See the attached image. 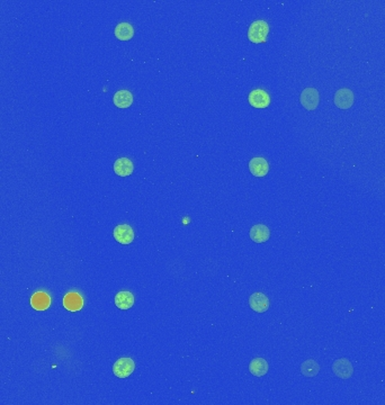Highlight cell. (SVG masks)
Masks as SVG:
<instances>
[{
    "label": "cell",
    "instance_id": "6da1fadb",
    "mask_svg": "<svg viewBox=\"0 0 385 405\" xmlns=\"http://www.w3.org/2000/svg\"><path fill=\"white\" fill-rule=\"evenodd\" d=\"M269 33V26L265 20L253 22L248 30V38L252 43H263L267 40Z\"/></svg>",
    "mask_w": 385,
    "mask_h": 405
},
{
    "label": "cell",
    "instance_id": "7a4b0ae2",
    "mask_svg": "<svg viewBox=\"0 0 385 405\" xmlns=\"http://www.w3.org/2000/svg\"><path fill=\"white\" fill-rule=\"evenodd\" d=\"M135 369V362L132 358H119L117 361L113 365L114 375L118 378H127L132 375Z\"/></svg>",
    "mask_w": 385,
    "mask_h": 405
},
{
    "label": "cell",
    "instance_id": "3957f363",
    "mask_svg": "<svg viewBox=\"0 0 385 405\" xmlns=\"http://www.w3.org/2000/svg\"><path fill=\"white\" fill-rule=\"evenodd\" d=\"M300 100L302 106L308 111H314L319 105L320 97L319 91L315 88H305V89L301 92Z\"/></svg>",
    "mask_w": 385,
    "mask_h": 405
},
{
    "label": "cell",
    "instance_id": "277c9868",
    "mask_svg": "<svg viewBox=\"0 0 385 405\" xmlns=\"http://www.w3.org/2000/svg\"><path fill=\"white\" fill-rule=\"evenodd\" d=\"M114 239L121 245H130L134 240V231L129 224H119L114 228Z\"/></svg>",
    "mask_w": 385,
    "mask_h": 405
},
{
    "label": "cell",
    "instance_id": "5b68a950",
    "mask_svg": "<svg viewBox=\"0 0 385 405\" xmlns=\"http://www.w3.org/2000/svg\"><path fill=\"white\" fill-rule=\"evenodd\" d=\"M332 370H334L335 375L341 378V380H348V378H350L352 376L354 367L349 360L345 359V358H341V359H338L334 362V365H332Z\"/></svg>",
    "mask_w": 385,
    "mask_h": 405
},
{
    "label": "cell",
    "instance_id": "8992f818",
    "mask_svg": "<svg viewBox=\"0 0 385 405\" xmlns=\"http://www.w3.org/2000/svg\"><path fill=\"white\" fill-rule=\"evenodd\" d=\"M335 105L340 110H348L354 104V92L348 88H342L335 93Z\"/></svg>",
    "mask_w": 385,
    "mask_h": 405
},
{
    "label": "cell",
    "instance_id": "52a82bcc",
    "mask_svg": "<svg viewBox=\"0 0 385 405\" xmlns=\"http://www.w3.org/2000/svg\"><path fill=\"white\" fill-rule=\"evenodd\" d=\"M249 104L254 108H266L270 104V97L267 91L263 89H254L248 97Z\"/></svg>",
    "mask_w": 385,
    "mask_h": 405
},
{
    "label": "cell",
    "instance_id": "ba28073f",
    "mask_svg": "<svg viewBox=\"0 0 385 405\" xmlns=\"http://www.w3.org/2000/svg\"><path fill=\"white\" fill-rule=\"evenodd\" d=\"M249 305L257 313H264L269 309V299L263 293H253L249 298Z\"/></svg>",
    "mask_w": 385,
    "mask_h": 405
},
{
    "label": "cell",
    "instance_id": "9c48e42d",
    "mask_svg": "<svg viewBox=\"0 0 385 405\" xmlns=\"http://www.w3.org/2000/svg\"><path fill=\"white\" fill-rule=\"evenodd\" d=\"M249 170L254 177H265L269 171V164L265 158H252L249 162Z\"/></svg>",
    "mask_w": 385,
    "mask_h": 405
},
{
    "label": "cell",
    "instance_id": "30bf717a",
    "mask_svg": "<svg viewBox=\"0 0 385 405\" xmlns=\"http://www.w3.org/2000/svg\"><path fill=\"white\" fill-rule=\"evenodd\" d=\"M133 170L134 164L127 158H119L114 163V171H115L117 176H121V177H127V176L132 175Z\"/></svg>",
    "mask_w": 385,
    "mask_h": 405
},
{
    "label": "cell",
    "instance_id": "8fae6325",
    "mask_svg": "<svg viewBox=\"0 0 385 405\" xmlns=\"http://www.w3.org/2000/svg\"><path fill=\"white\" fill-rule=\"evenodd\" d=\"M115 305L119 310H130L134 305V295L129 290H122L115 296Z\"/></svg>",
    "mask_w": 385,
    "mask_h": 405
},
{
    "label": "cell",
    "instance_id": "7c38bea8",
    "mask_svg": "<svg viewBox=\"0 0 385 405\" xmlns=\"http://www.w3.org/2000/svg\"><path fill=\"white\" fill-rule=\"evenodd\" d=\"M270 237L269 228L264 224H256L251 227L250 238L253 242L264 243L266 242Z\"/></svg>",
    "mask_w": 385,
    "mask_h": 405
},
{
    "label": "cell",
    "instance_id": "4fadbf2b",
    "mask_svg": "<svg viewBox=\"0 0 385 405\" xmlns=\"http://www.w3.org/2000/svg\"><path fill=\"white\" fill-rule=\"evenodd\" d=\"M82 305H84V300L78 293H69L65 296L63 306L68 311L76 312L82 308Z\"/></svg>",
    "mask_w": 385,
    "mask_h": 405
},
{
    "label": "cell",
    "instance_id": "5bb4252c",
    "mask_svg": "<svg viewBox=\"0 0 385 405\" xmlns=\"http://www.w3.org/2000/svg\"><path fill=\"white\" fill-rule=\"evenodd\" d=\"M50 304H51V298L46 293L38 292L30 297V305H32V308L35 309L36 311H44L49 308Z\"/></svg>",
    "mask_w": 385,
    "mask_h": 405
},
{
    "label": "cell",
    "instance_id": "9a60e30c",
    "mask_svg": "<svg viewBox=\"0 0 385 405\" xmlns=\"http://www.w3.org/2000/svg\"><path fill=\"white\" fill-rule=\"evenodd\" d=\"M113 102L118 108H127L133 104V95L129 90H118L114 95Z\"/></svg>",
    "mask_w": 385,
    "mask_h": 405
},
{
    "label": "cell",
    "instance_id": "2e32d148",
    "mask_svg": "<svg viewBox=\"0 0 385 405\" xmlns=\"http://www.w3.org/2000/svg\"><path fill=\"white\" fill-rule=\"evenodd\" d=\"M249 370L256 377H263L268 373V362L264 358H254L249 365Z\"/></svg>",
    "mask_w": 385,
    "mask_h": 405
},
{
    "label": "cell",
    "instance_id": "e0dca14e",
    "mask_svg": "<svg viewBox=\"0 0 385 405\" xmlns=\"http://www.w3.org/2000/svg\"><path fill=\"white\" fill-rule=\"evenodd\" d=\"M114 33L119 41H130L134 36V28L130 23H119Z\"/></svg>",
    "mask_w": 385,
    "mask_h": 405
},
{
    "label": "cell",
    "instance_id": "ac0fdd59",
    "mask_svg": "<svg viewBox=\"0 0 385 405\" xmlns=\"http://www.w3.org/2000/svg\"><path fill=\"white\" fill-rule=\"evenodd\" d=\"M319 372H320L319 363L313 359L305 360L301 365V373L302 375H304L305 377H314L318 375Z\"/></svg>",
    "mask_w": 385,
    "mask_h": 405
}]
</instances>
